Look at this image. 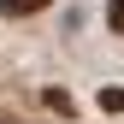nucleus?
I'll use <instances>...</instances> for the list:
<instances>
[{
	"label": "nucleus",
	"mask_w": 124,
	"mask_h": 124,
	"mask_svg": "<svg viewBox=\"0 0 124 124\" xmlns=\"http://www.w3.org/2000/svg\"><path fill=\"white\" fill-rule=\"evenodd\" d=\"M41 6H47V0H0L6 18H24V12H41Z\"/></svg>",
	"instance_id": "obj_1"
},
{
	"label": "nucleus",
	"mask_w": 124,
	"mask_h": 124,
	"mask_svg": "<svg viewBox=\"0 0 124 124\" xmlns=\"http://www.w3.org/2000/svg\"><path fill=\"white\" fill-rule=\"evenodd\" d=\"M106 18H112V30H124V0H112V6H106Z\"/></svg>",
	"instance_id": "obj_2"
}]
</instances>
